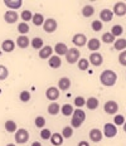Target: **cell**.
I'll use <instances>...</instances> for the list:
<instances>
[{
    "label": "cell",
    "instance_id": "cell-27",
    "mask_svg": "<svg viewBox=\"0 0 126 146\" xmlns=\"http://www.w3.org/2000/svg\"><path fill=\"white\" fill-rule=\"evenodd\" d=\"M113 48H115L116 50H124L126 48V39H124V38L116 39L115 43H113Z\"/></svg>",
    "mask_w": 126,
    "mask_h": 146
},
{
    "label": "cell",
    "instance_id": "cell-23",
    "mask_svg": "<svg viewBox=\"0 0 126 146\" xmlns=\"http://www.w3.org/2000/svg\"><path fill=\"white\" fill-rule=\"evenodd\" d=\"M4 4L7 5L9 9H19L21 5H23V1H21V0H5Z\"/></svg>",
    "mask_w": 126,
    "mask_h": 146
},
{
    "label": "cell",
    "instance_id": "cell-24",
    "mask_svg": "<svg viewBox=\"0 0 126 146\" xmlns=\"http://www.w3.org/2000/svg\"><path fill=\"white\" fill-rule=\"evenodd\" d=\"M58 87H59V90L67 91L71 87V80L67 77H62L59 81H58Z\"/></svg>",
    "mask_w": 126,
    "mask_h": 146
},
{
    "label": "cell",
    "instance_id": "cell-15",
    "mask_svg": "<svg viewBox=\"0 0 126 146\" xmlns=\"http://www.w3.org/2000/svg\"><path fill=\"white\" fill-rule=\"evenodd\" d=\"M103 137V133L101 132V130L98 129H92L90 131V140H92L93 142H100Z\"/></svg>",
    "mask_w": 126,
    "mask_h": 146
},
{
    "label": "cell",
    "instance_id": "cell-4",
    "mask_svg": "<svg viewBox=\"0 0 126 146\" xmlns=\"http://www.w3.org/2000/svg\"><path fill=\"white\" fill-rule=\"evenodd\" d=\"M29 140V132L25 129H19L18 131H15V141L18 144H25Z\"/></svg>",
    "mask_w": 126,
    "mask_h": 146
},
{
    "label": "cell",
    "instance_id": "cell-34",
    "mask_svg": "<svg viewBox=\"0 0 126 146\" xmlns=\"http://www.w3.org/2000/svg\"><path fill=\"white\" fill-rule=\"evenodd\" d=\"M29 25H28V23H24V22H21V23H19L18 24V32L19 33H21V34H27V33L29 32Z\"/></svg>",
    "mask_w": 126,
    "mask_h": 146
},
{
    "label": "cell",
    "instance_id": "cell-8",
    "mask_svg": "<svg viewBox=\"0 0 126 146\" xmlns=\"http://www.w3.org/2000/svg\"><path fill=\"white\" fill-rule=\"evenodd\" d=\"M72 42L76 47H83V45L87 44V38H86V35L82 34V33H77V34L73 35Z\"/></svg>",
    "mask_w": 126,
    "mask_h": 146
},
{
    "label": "cell",
    "instance_id": "cell-43",
    "mask_svg": "<svg viewBox=\"0 0 126 146\" xmlns=\"http://www.w3.org/2000/svg\"><path fill=\"white\" fill-rule=\"evenodd\" d=\"M75 105L77 106V107H83V106L86 105V100L83 98V97H81V96H78V97H76L75 98Z\"/></svg>",
    "mask_w": 126,
    "mask_h": 146
},
{
    "label": "cell",
    "instance_id": "cell-49",
    "mask_svg": "<svg viewBox=\"0 0 126 146\" xmlns=\"http://www.w3.org/2000/svg\"><path fill=\"white\" fill-rule=\"evenodd\" d=\"M7 146H17V145H15V144H8Z\"/></svg>",
    "mask_w": 126,
    "mask_h": 146
},
{
    "label": "cell",
    "instance_id": "cell-3",
    "mask_svg": "<svg viewBox=\"0 0 126 146\" xmlns=\"http://www.w3.org/2000/svg\"><path fill=\"white\" fill-rule=\"evenodd\" d=\"M79 56H81V53H79V50L77 49V48H69L68 52H67V54H66L67 63H69V64H75L76 62H78Z\"/></svg>",
    "mask_w": 126,
    "mask_h": 146
},
{
    "label": "cell",
    "instance_id": "cell-18",
    "mask_svg": "<svg viewBox=\"0 0 126 146\" xmlns=\"http://www.w3.org/2000/svg\"><path fill=\"white\" fill-rule=\"evenodd\" d=\"M51 142H52V145H54V146H61L63 144V141H64V139H63V136L61 135V133H58V132H54V133H52V136H51Z\"/></svg>",
    "mask_w": 126,
    "mask_h": 146
},
{
    "label": "cell",
    "instance_id": "cell-42",
    "mask_svg": "<svg viewBox=\"0 0 126 146\" xmlns=\"http://www.w3.org/2000/svg\"><path fill=\"white\" fill-rule=\"evenodd\" d=\"M19 98H20L21 102H28L30 100V93L28 91H21L20 95H19Z\"/></svg>",
    "mask_w": 126,
    "mask_h": 146
},
{
    "label": "cell",
    "instance_id": "cell-47",
    "mask_svg": "<svg viewBox=\"0 0 126 146\" xmlns=\"http://www.w3.org/2000/svg\"><path fill=\"white\" fill-rule=\"evenodd\" d=\"M32 146H42V144L41 142H38V141H35V142H33L32 144Z\"/></svg>",
    "mask_w": 126,
    "mask_h": 146
},
{
    "label": "cell",
    "instance_id": "cell-45",
    "mask_svg": "<svg viewBox=\"0 0 126 146\" xmlns=\"http://www.w3.org/2000/svg\"><path fill=\"white\" fill-rule=\"evenodd\" d=\"M119 62H120V64H121V66L126 67V50H122L121 53H120V56H119Z\"/></svg>",
    "mask_w": 126,
    "mask_h": 146
},
{
    "label": "cell",
    "instance_id": "cell-12",
    "mask_svg": "<svg viewBox=\"0 0 126 146\" xmlns=\"http://www.w3.org/2000/svg\"><path fill=\"white\" fill-rule=\"evenodd\" d=\"M18 17H19V15H18V13L15 10H8L7 13L4 14V19L8 24H14L18 20Z\"/></svg>",
    "mask_w": 126,
    "mask_h": 146
},
{
    "label": "cell",
    "instance_id": "cell-38",
    "mask_svg": "<svg viewBox=\"0 0 126 146\" xmlns=\"http://www.w3.org/2000/svg\"><path fill=\"white\" fill-rule=\"evenodd\" d=\"M8 76H9V71H8V68H7L5 66L0 64V81L7 80Z\"/></svg>",
    "mask_w": 126,
    "mask_h": 146
},
{
    "label": "cell",
    "instance_id": "cell-19",
    "mask_svg": "<svg viewBox=\"0 0 126 146\" xmlns=\"http://www.w3.org/2000/svg\"><path fill=\"white\" fill-rule=\"evenodd\" d=\"M17 44H18V47H19V48H21V49H25V48H28V45L30 44V42H29L28 36L20 35V36H18V39H17Z\"/></svg>",
    "mask_w": 126,
    "mask_h": 146
},
{
    "label": "cell",
    "instance_id": "cell-48",
    "mask_svg": "<svg viewBox=\"0 0 126 146\" xmlns=\"http://www.w3.org/2000/svg\"><path fill=\"white\" fill-rule=\"evenodd\" d=\"M122 126H124V131L126 132V121H125V123H124V125H122Z\"/></svg>",
    "mask_w": 126,
    "mask_h": 146
},
{
    "label": "cell",
    "instance_id": "cell-22",
    "mask_svg": "<svg viewBox=\"0 0 126 146\" xmlns=\"http://www.w3.org/2000/svg\"><path fill=\"white\" fill-rule=\"evenodd\" d=\"M61 112V106L58 105L57 102H52L51 105L48 106V113L52 115V116H56Z\"/></svg>",
    "mask_w": 126,
    "mask_h": 146
},
{
    "label": "cell",
    "instance_id": "cell-29",
    "mask_svg": "<svg viewBox=\"0 0 126 146\" xmlns=\"http://www.w3.org/2000/svg\"><path fill=\"white\" fill-rule=\"evenodd\" d=\"M95 14V8L92 7V5H86L82 9V15H83L85 18H91L92 15Z\"/></svg>",
    "mask_w": 126,
    "mask_h": 146
},
{
    "label": "cell",
    "instance_id": "cell-14",
    "mask_svg": "<svg viewBox=\"0 0 126 146\" xmlns=\"http://www.w3.org/2000/svg\"><path fill=\"white\" fill-rule=\"evenodd\" d=\"M52 53H53V48L51 47V45H45V47H43L41 50H39V57H41L42 59H48L52 57Z\"/></svg>",
    "mask_w": 126,
    "mask_h": 146
},
{
    "label": "cell",
    "instance_id": "cell-6",
    "mask_svg": "<svg viewBox=\"0 0 126 146\" xmlns=\"http://www.w3.org/2000/svg\"><path fill=\"white\" fill-rule=\"evenodd\" d=\"M103 135L106 136L107 139H112L117 135V127L113 123H106L103 126Z\"/></svg>",
    "mask_w": 126,
    "mask_h": 146
},
{
    "label": "cell",
    "instance_id": "cell-40",
    "mask_svg": "<svg viewBox=\"0 0 126 146\" xmlns=\"http://www.w3.org/2000/svg\"><path fill=\"white\" fill-rule=\"evenodd\" d=\"M35 126L39 127V129H44L45 126V118L43 116H38L35 118Z\"/></svg>",
    "mask_w": 126,
    "mask_h": 146
},
{
    "label": "cell",
    "instance_id": "cell-13",
    "mask_svg": "<svg viewBox=\"0 0 126 146\" xmlns=\"http://www.w3.org/2000/svg\"><path fill=\"white\" fill-rule=\"evenodd\" d=\"M113 18V13L110 9H102L100 13V19L101 22H111Z\"/></svg>",
    "mask_w": 126,
    "mask_h": 146
},
{
    "label": "cell",
    "instance_id": "cell-46",
    "mask_svg": "<svg viewBox=\"0 0 126 146\" xmlns=\"http://www.w3.org/2000/svg\"><path fill=\"white\" fill-rule=\"evenodd\" d=\"M78 146H90V144L87 141H85V140H82V141L78 142Z\"/></svg>",
    "mask_w": 126,
    "mask_h": 146
},
{
    "label": "cell",
    "instance_id": "cell-9",
    "mask_svg": "<svg viewBox=\"0 0 126 146\" xmlns=\"http://www.w3.org/2000/svg\"><path fill=\"white\" fill-rule=\"evenodd\" d=\"M112 13L115 15H117V17H124L126 14V4L124 1H119L116 3L115 5H113V10Z\"/></svg>",
    "mask_w": 126,
    "mask_h": 146
},
{
    "label": "cell",
    "instance_id": "cell-32",
    "mask_svg": "<svg viewBox=\"0 0 126 146\" xmlns=\"http://www.w3.org/2000/svg\"><path fill=\"white\" fill-rule=\"evenodd\" d=\"M32 47L34 48V49H39L41 50L43 47H44V43H43V39L42 38H34L32 39Z\"/></svg>",
    "mask_w": 126,
    "mask_h": 146
},
{
    "label": "cell",
    "instance_id": "cell-39",
    "mask_svg": "<svg viewBox=\"0 0 126 146\" xmlns=\"http://www.w3.org/2000/svg\"><path fill=\"white\" fill-rule=\"evenodd\" d=\"M113 125L115 126H121V125H124L125 123V117L122 116V115H116L115 118H113Z\"/></svg>",
    "mask_w": 126,
    "mask_h": 146
},
{
    "label": "cell",
    "instance_id": "cell-41",
    "mask_svg": "<svg viewBox=\"0 0 126 146\" xmlns=\"http://www.w3.org/2000/svg\"><path fill=\"white\" fill-rule=\"evenodd\" d=\"M91 27H92V29L95 30V32H100L101 29H102V22L101 20H93L91 24Z\"/></svg>",
    "mask_w": 126,
    "mask_h": 146
},
{
    "label": "cell",
    "instance_id": "cell-11",
    "mask_svg": "<svg viewBox=\"0 0 126 146\" xmlns=\"http://www.w3.org/2000/svg\"><path fill=\"white\" fill-rule=\"evenodd\" d=\"M45 96H47L48 100L54 102L56 100H58V97H59V90H58L57 87H49L47 90V92H45Z\"/></svg>",
    "mask_w": 126,
    "mask_h": 146
},
{
    "label": "cell",
    "instance_id": "cell-35",
    "mask_svg": "<svg viewBox=\"0 0 126 146\" xmlns=\"http://www.w3.org/2000/svg\"><path fill=\"white\" fill-rule=\"evenodd\" d=\"M61 135L63 136V139H69V137H72V135H73V129L71 126H66L64 129L62 130V133Z\"/></svg>",
    "mask_w": 126,
    "mask_h": 146
},
{
    "label": "cell",
    "instance_id": "cell-30",
    "mask_svg": "<svg viewBox=\"0 0 126 146\" xmlns=\"http://www.w3.org/2000/svg\"><path fill=\"white\" fill-rule=\"evenodd\" d=\"M101 39H102V42H103V43H106V44L115 43V40H116L115 36H113L111 33H109V32H107V33H103V34H102V38H101Z\"/></svg>",
    "mask_w": 126,
    "mask_h": 146
},
{
    "label": "cell",
    "instance_id": "cell-33",
    "mask_svg": "<svg viewBox=\"0 0 126 146\" xmlns=\"http://www.w3.org/2000/svg\"><path fill=\"white\" fill-rule=\"evenodd\" d=\"M5 130H7L8 132H15L17 131V123H15V121L8 120L7 122H5Z\"/></svg>",
    "mask_w": 126,
    "mask_h": 146
},
{
    "label": "cell",
    "instance_id": "cell-5",
    "mask_svg": "<svg viewBox=\"0 0 126 146\" xmlns=\"http://www.w3.org/2000/svg\"><path fill=\"white\" fill-rule=\"evenodd\" d=\"M57 27H58L57 20L53 19V18H48V19H45L44 23H43V29H44V32H47V33L56 32Z\"/></svg>",
    "mask_w": 126,
    "mask_h": 146
},
{
    "label": "cell",
    "instance_id": "cell-16",
    "mask_svg": "<svg viewBox=\"0 0 126 146\" xmlns=\"http://www.w3.org/2000/svg\"><path fill=\"white\" fill-rule=\"evenodd\" d=\"M1 49L5 52V53H10V52H13L15 49V43L11 39H7V40L3 42L1 44Z\"/></svg>",
    "mask_w": 126,
    "mask_h": 146
},
{
    "label": "cell",
    "instance_id": "cell-10",
    "mask_svg": "<svg viewBox=\"0 0 126 146\" xmlns=\"http://www.w3.org/2000/svg\"><path fill=\"white\" fill-rule=\"evenodd\" d=\"M88 62H90L92 66H95V67H100L103 63V58H102V56H101L98 52H93V53L90 56V60H88Z\"/></svg>",
    "mask_w": 126,
    "mask_h": 146
},
{
    "label": "cell",
    "instance_id": "cell-20",
    "mask_svg": "<svg viewBox=\"0 0 126 146\" xmlns=\"http://www.w3.org/2000/svg\"><path fill=\"white\" fill-rule=\"evenodd\" d=\"M49 67L51 68H54V69H57V68H59L61 66H62V60H61V58L58 56H53V57H51L49 58Z\"/></svg>",
    "mask_w": 126,
    "mask_h": 146
},
{
    "label": "cell",
    "instance_id": "cell-28",
    "mask_svg": "<svg viewBox=\"0 0 126 146\" xmlns=\"http://www.w3.org/2000/svg\"><path fill=\"white\" fill-rule=\"evenodd\" d=\"M73 106L69 105V103H66V105H63L62 107H61V112H62V115L64 116H71V115L73 113Z\"/></svg>",
    "mask_w": 126,
    "mask_h": 146
},
{
    "label": "cell",
    "instance_id": "cell-26",
    "mask_svg": "<svg viewBox=\"0 0 126 146\" xmlns=\"http://www.w3.org/2000/svg\"><path fill=\"white\" fill-rule=\"evenodd\" d=\"M44 17H43L42 14H39V13H35V14H33V18H32V22L34 25L37 27H41L43 25V23H44Z\"/></svg>",
    "mask_w": 126,
    "mask_h": 146
},
{
    "label": "cell",
    "instance_id": "cell-44",
    "mask_svg": "<svg viewBox=\"0 0 126 146\" xmlns=\"http://www.w3.org/2000/svg\"><path fill=\"white\" fill-rule=\"evenodd\" d=\"M51 136H52L51 130H48V129H43L42 131H41V137H42L43 140H49V139H51Z\"/></svg>",
    "mask_w": 126,
    "mask_h": 146
},
{
    "label": "cell",
    "instance_id": "cell-31",
    "mask_svg": "<svg viewBox=\"0 0 126 146\" xmlns=\"http://www.w3.org/2000/svg\"><path fill=\"white\" fill-rule=\"evenodd\" d=\"M122 33H124V28H122L121 25L116 24V25H113V27H112V29H111V34L115 36V38H119L120 35H122Z\"/></svg>",
    "mask_w": 126,
    "mask_h": 146
},
{
    "label": "cell",
    "instance_id": "cell-25",
    "mask_svg": "<svg viewBox=\"0 0 126 146\" xmlns=\"http://www.w3.org/2000/svg\"><path fill=\"white\" fill-rule=\"evenodd\" d=\"M86 106H87L88 110L93 111V110H96L98 107V100L96 97H90L88 100H86Z\"/></svg>",
    "mask_w": 126,
    "mask_h": 146
},
{
    "label": "cell",
    "instance_id": "cell-36",
    "mask_svg": "<svg viewBox=\"0 0 126 146\" xmlns=\"http://www.w3.org/2000/svg\"><path fill=\"white\" fill-rule=\"evenodd\" d=\"M20 18L23 19L24 23H27V22H29V20H32L33 14H32V11L30 10H23L21 11V14H20Z\"/></svg>",
    "mask_w": 126,
    "mask_h": 146
},
{
    "label": "cell",
    "instance_id": "cell-17",
    "mask_svg": "<svg viewBox=\"0 0 126 146\" xmlns=\"http://www.w3.org/2000/svg\"><path fill=\"white\" fill-rule=\"evenodd\" d=\"M68 49H69V48L67 47V45L64 44V43H57L53 50L56 52V53H57V56L59 57V56H66V54H67V52H68Z\"/></svg>",
    "mask_w": 126,
    "mask_h": 146
},
{
    "label": "cell",
    "instance_id": "cell-2",
    "mask_svg": "<svg viewBox=\"0 0 126 146\" xmlns=\"http://www.w3.org/2000/svg\"><path fill=\"white\" fill-rule=\"evenodd\" d=\"M86 120V113L83 110H75L72 113V120H71V127L72 129H78L82 126V123Z\"/></svg>",
    "mask_w": 126,
    "mask_h": 146
},
{
    "label": "cell",
    "instance_id": "cell-37",
    "mask_svg": "<svg viewBox=\"0 0 126 146\" xmlns=\"http://www.w3.org/2000/svg\"><path fill=\"white\" fill-rule=\"evenodd\" d=\"M88 64H90L88 59H86V58L79 59L78 60V69H81V71H86V69H88Z\"/></svg>",
    "mask_w": 126,
    "mask_h": 146
},
{
    "label": "cell",
    "instance_id": "cell-7",
    "mask_svg": "<svg viewBox=\"0 0 126 146\" xmlns=\"http://www.w3.org/2000/svg\"><path fill=\"white\" fill-rule=\"evenodd\" d=\"M103 110H105V112L106 113H109V115H115L116 112L119 111V105H117V102L116 101H107L105 103V106H103Z\"/></svg>",
    "mask_w": 126,
    "mask_h": 146
},
{
    "label": "cell",
    "instance_id": "cell-1",
    "mask_svg": "<svg viewBox=\"0 0 126 146\" xmlns=\"http://www.w3.org/2000/svg\"><path fill=\"white\" fill-rule=\"evenodd\" d=\"M116 81H117V74L113 71H111V69H106V71H103L100 76V82L106 87L115 86Z\"/></svg>",
    "mask_w": 126,
    "mask_h": 146
},
{
    "label": "cell",
    "instance_id": "cell-21",
    "mask_svg": "<svg viewBox=\"0 0 126 146\" xmlns=\"http://www.w3.org/2000/svg\"><path fill=\"white\" fill-rule=\"evenodd\" d=\"M100 47H101V42L98 40L97 38H92L88 40V49L92 50V52H96L100 49Z\"/></svg>",
    "mask_w": 126,
    "mask_h": 146
}]
</instances>
